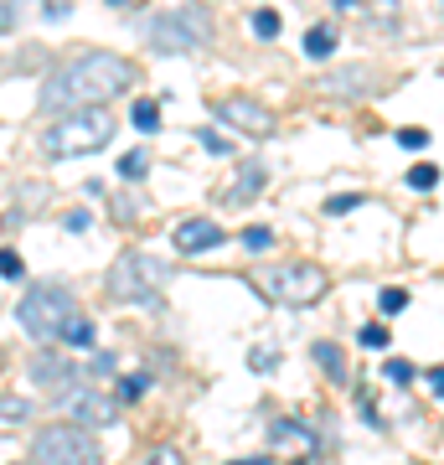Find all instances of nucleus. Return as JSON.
Segmentation results:
<instances>
[{
  "label": "nucleus",
  "mask_w": 444,
  "mask_h": 465,
  "mask_svg": "<svg viewBox=\"0 0 444 465\" xmlns=\"http://www.w3.org/2000/svg\"><path fill=\"white\" fill-rule=\"evenodd\" d=\"M295 434H305V424H295V419H280L274 424V440H295Z\"/></svg>",
  "instance_id": "nucleus-35"
},
{
  "label": "nucleus",
  "mask_w": 444,
  "mask_h": 465,
  "mask_svg": "<svg viewBox=\"0 0 444 465\" xmlns=\"http://www.w3.org/2000/svg\"><path fill=\"white\" fill-rule=\"evenodd\" d=\"M26 414H32L26 399H0V419H26Z\"/></svg>",
  "instance_id": "nucleus-31"
},
{
  "label": "nucleus",
  "mask_w": 444,
  "mask_h": 465,
  "mask_svg": "<svg viewBox=\"0 0 444 465\" xmlns=\"http://www.w3.org/2000/svg\"><path fill=\"white\" fill-rule=\"evenodd\" d=\"M150 171V150H130V155H119V176L124 182H145Z\"/></svg>",
  "instance_id": "nucleus-16"
},
{
  "label": "nucleus",
  "mask_w": 444,
  "mask_h": 465,
  "mask_svg": "<svg viewBox=\"0 0 444 465\" xmlns=\"http://www.w3.org/2000/svg\"><path fill=\"white\" fill-rule=\"evenodd\" d=\"M32 465H99V440L83 430V424H52V430H36Z\"/></svg>",
  "instance_id": "nucleus-6"
},
{
  "label": "nucleus",
  "mask_w": 444,
  "mask_h": 465,
  "mask_svg": "<svg viewBox=\"0 0 444 465\" xmlns=\"http://www.w3.org/2000/svg\"><path fill=\"white\" fill-rule=\"evenodd\" d=\"M336 5H341V11H346V5H357V0H336Z\"/></svg>",
  "instance_id": "nucleus-39"
},
{
  "label": "nucleus",
  "mask_w": 444,
  "mask_h": 465,
  "mask_svg": "<svg viewBox=\"0 0 444 465\" xmlns=\"http://www.w3.org/2000/svg\"><path fill=\"white\" fill-rule=\"evenodd\" d=\"M21 11H26V0H0V32H11L21 21Z\"/></svg>",
  "instance_id": "nucleus-28"
},
{
  "label": "nucleus",
  "mask_w": 444,
  "mask_h": 465,
  "mask_svg": "<svg viewBox=\"0 0 444 465\" xmlns=\"http://www.w3.org/2000/svg\"><path fill=\"white\" fill-rule=\"evenodd\" d=\"M336 52V32L331 26H311L305 32V57H331Z\"/></svg>",
  "instance_id": "nucleus-15"
},
{
  "label": "nucleus",
  "mask_w": 444,
  "mask_h": 465,
  "mask_svg": "<svg viewBox=\"0 0 444 465\" xmlns=\"http://www.w3.org/2000/svg\"><path fill=\"white\" fill-rule=\"evenodd\" d=\"M232 465H269V460H232Z\"/></svg>",
  "instance_id": "nucleus-38"
},
{
  "label": "nucleus",
  "mask_w": 444,
  "mask_h": 465,
  "mask_svg": "<svg viewBox=\"0 0 444 465\" xmlns=\"http://www.w3.org/2000/svg\"><path fill=\"white\" fill-rule=\"evenodd\" d=\"M295 465H305V460H295Z\"/></svg>",
  "instance_id": "nucleus-40"
},
{
  "label": "nucleus",
  "mask_w": 444,
  "mask_h": 465,
  "mask_svg": "<svg viewBox=\"0 0 444 465\" xmlns=\"http://www.w3.org/2000/svg\"><path fill=\"white\" fill-rule=\"evenodd\" d=\"M222 243V228L217 223H207V217H186L182 228H176V249L182 253H207Z\"/></svg>",
  "instance_id": "nucleus-11"
},
{
  "label": "nucleus",
  "mask_w": 444,
  "mask_h": 465,
  "mask_svg": "<svg viewBox=\"0 0 444 465\" xmlns=\"http://www.w3.org/2000/svg\"><path fill=\"white\" fill-rule=\"evenodd\" d=\"M388 378H393V382H413V362L393 357V362H388Z\"/></svg>",
  "instance_id": "nucleus-33"
},
{
  "label": "nucleus",
  "mask_w": 444,
  "mask_h": 465,
  "mask_svg": "<svg viewBox=\"0 0 444 465\" xmlns=\"http://www.w3.org/2000/svg\"><path fill=\"white\" fill-rule=\"evenodd\" d=\"M134 465H186V460H182V450H171V445H155L150 455H140Z\"/></svg>",
  "instance_id": "nucleus-22"
},
{
  "label": "nucleus",
  "mask_w": 444,
  "mask_h": 465,
  "mask_svg": "<svg viewBox=\"0 0 444 465\" xmlns=\"http://www.w3.org/2000/svg\"><path fill=\"white\" fill-rule=\"evenodd\" d=\"M321 88H326V94H367L372 78H367V73H331Z\"/></svg>",
  "instance_id": "nucleus-13"
},
{
  "label": "nucleus",
  "mask_w": 444,
  "mask_h": 465,
  "mask_svg": "<svg viewBox=\"0 0 444 465\" xmlns=\"http://www.w3.org/2000/svg\"><path fill=\"white\" fill-rule=\"evenodd\" d=\"M311 351H315V362L326 367V378H331V382H346V362H341V351L331 347V341H315Z\"/></svg>",
  "instance_id": "nucleus-14"
},
{
  "label": "nucleus",
  "mask_w": 444,
  "mask_h": 465,
  "mask_svg": "<svg viewBox=\"0 0 444 465\" xmlns=\"http://www.w3.org/2000/svg\"><path fill=\"white\" fill-rule=\"evenodd\" d=\"M150 52L161 57H182V52H197L212 42V16L202 5H171V11H155V16L140 26Z\"/></svg>",
  "instance_id": "nucleus-2"
},
{
  "label": "nucleus",
  "mask_w": 444,
  "mask_h": 465,
  "mask_svg": "<svg viewBox=\"0 0 444 465\" xmlns=\"http://www.w3.org/2000/svg\"><path fill=\"white\" fill-rule=\"evenodd\" d=\"M32 382H36V388H47L52 399L63 403L73 388L88 382V367H78L73 357H63V351H36V357H32Z\"/></svg>",
  "instance_id": "nucleus-8"
},
{
  "label": "nucleus",
  "mask_w": 444,
  "mask_h": 465,
  "mask_svg": "<svg viewBox=\"0 0 444 465\" xmlns=\"http://www.w3.org/2000/svg\"><path fill=\"white\" fill-rule=\"evenodd\" d=\"M388 5H393V0H388Z\"/></svg>",
  "instance_id": "nucleus-41"
},
{
  "label": "nucleus",
  "mask_w": 444,
  "mask_h": 465,
  "mask_svg": "<svg viewBox=\"0 0 444 465\" xmlns=\"http://www.w3.org/2000/svg\"><path fill=\"white\" fill-rule=\"evenodd\" d=\"M197 140H202V150H207V155H232V140H222L217 130H197Z\"/></svg>",
  "instance_id": "nucleus-25"
},
{
  "label": "nucleus",
  "mask_w": 444,
  "mask_h": 465,
  "mask_svg": "<svg viewBox=\"0 0 444 465\" xmlns=\"http://www.w3.org/2000/svg\"><path fill=\"white\" fill-rule=\"evenodd\" d=\"M263 290L280 300V305H315V300L331 290V274L321 264L295 259V264H274L269 269V274H263Z\"/></svg>",
  "instance_id": "nucleus-7"
},
{
  "label": "nucleus",
  "mask_w": 444,
  "mask_h": 465,
  "mask_svg": "<svg viewBox=\"0 0 444 465\" xmlns=\"http://www.w3.org/2000/svg\"><path fill=\"white\" fill-rule=\"evenodd\" d=\"M114 140V114L109 109H73V114H57L52 130L42 134V150L52 161H73V155H94Z\"/></svg>",
  "instance_id": "nucleus-3"
},
{
  "label": "nucleus",
  "mask_w": 444,
  "mask_h": 465,
  "mask_svg": "<svg viewBox=\"0 0 444 465\" xmlns=\"http://www.w3.org/2000/svg\"><path fill=\"white\" fill-rule=\"evenodd\" d=\"M212 114L222 119V124H232V130L253 134V140H263V134H274V109H263L259 99H243V94L212 99Z\"/></svg>",
  "instance_id": "nucleus-9"
},
{
  "label": "nucleus",
  "mask_w": 444,
  "mask_h": 465,
  "mask_svg": "<svg viewBox=\"0 0 444 465\" xmlns=\"http://www.w3.org/2000/svg\"><path fill=\"white\" fill-rule=\"evenodd\" d=\"M243 249H248V253L274 249V232H269V228H248V232H243Z\"/></svg>",
  "instance_id": "nucleus-26"
},
{
  "label": "nucleus",
  "mask_w": 444,
  "mask_h": 465,
  "mask_svg": "<svg viewBox=\"0 0 444 465\" xmlns=\"http://www.w3.org/2000/svg\"><path fill=\"white\" fill-rule=\"evenodd\" d=\"M393 140H398L403 150H424V145H429V130H413V124H409V130H398Z\"/></svg>",
  "instance_id": "nucleus-29"
},
{
  "label": "nucleus",
  "mask_w": 444,
  "mask_h": 465,
  "mask_svg": "<svg viewBox=\"0 0 444 465\" xmlns=\"http://www.w3.org/2000/svg\"><path fill=\"white\" fill-rule=\"evenodd\" d=\"M114 357H109V351H104V357H88V378H109V372H114Z\"/></svg>",
  "instance_id": "nucleus-32"
},
{
  "label": "nucleus",
  "mask_w": 444,
  "mask_h": 465,
  "mask_svg": "<svg viewBox=\"0 0 444 465\" xmlns=\"http://www.w3.org/2000/svg\"><path fill=\"white\" fill-rule=\"evenodd\" d=\"M274 362H280L274 351H253V357H248V367H253V372H274Z\"/></svg>",
  "instance_id": "nucleus-34"
},
{
  "label": "nucleus",
  "mask_w": 444,
  "mask_h": 465,
  "mask_svg": "<svg viewBox=\"0 0 444 465\" xmlns=\"http://www.w3.org/2000/svg\"><path fill=\"white\" fill-rule=\"evenodd\" d=\"M57 341H67V347H94V326H88L83 316H73L63 331H57Z\"/></svg>",
  "instance_id": "nucleus-17"
},
{
  "label": "nucleus",
  "mask_w": 444,
  "mask_h": 465,
  "mask_svg": "<svg viewBox=\"0 0 444 465\" xmlns=\"http://www.w3.org/2000/svg\"><path fill=\"white\" fill-rule=\"evenodd\" d=\"M73 316H78V305H73V290H67V284H57V280H36L32 290L21 295V305H16L21 331L42 336V341H57V331H63Z\"/></svg>",
  "instance_id": "nucleus-5"
},
{
  "label": "nucleus",
  "mask_w": 444,
  "mask_h": 465,
  "mask_svg": "<svg viewBox=\"0 0 444 465\" xmlns=\"http://www.w3.org/2000/svg\"><path fill=\"white\" fill-rule=\"evenodd\" d=\"M403 182H409L413 192H434V186H439V171H434V166H413Z\"/></svg>",
  "instance_id": "nucleus-21"
},
{
  "label": "nucleus",
  "mask_w": 444,
  "mask_h": 465,
  "mask_svg": "<svg viewBox=\"0 0 444 465\" xmlns=\"http://www.w3.org/2000/svg\"><path fill=\"white\" fill-rule=\"evenodd\" d=\"M150 393V372H130V378H119V403H140Z\"/></svg>",
  "instance_id": "nucleus-18"
},
{
  "label": "nucleus",
  "mask_w": 444,
  "mask_h": 465,
  "mask_svg": "<svg viewBox=\"0 0 444 465\" xmlns=\"http://www.w3.org/2000/svg\"><path fill=\"white\" fill-rule=\"evenodd\" d=\"M357 341H362L367 351H382V347H393V341H388V326H362V331H357Z\"/></svg>",
  "instance_id": "nucleus-23"
},
{
  "label": "nucleus",
  "mask_w": 444,
  "mask_h": 465,
  "mask_svg": "<svg viewBox=\"0 0 444 465\" xmlns=\"http://www.w3.org/2000/svg\"><path fill=\"white\" fill-rule=\"evenodd\" d=\"M63 223H67V232H83V228H88V213H67Z\"/></svg>",
  "instance_id": "nucleus-36"
},
{
  "label": "nucleus",
  "mask_w": 444,
  "mask_h": 465,
  "mask_svg": "<svg viewBox=\"0 0 444 465\" xmlns=\"http://www.w3.org/2000/svg\"><path fill=\"white\" fill-rule=\"evenodd\" d=\"M21 274H26V264H21V253L0 249V280H21Z\"/></svg>",
  "instance_id": "nucleus-27"
},
{
  "label": "nucleus",
  "mask_w": 444,
  "mask_h": 465,
  "mask_svg": "<svg viewBox=\"0 0 444 465\" xmlns=\"http://www.w3.org/2000/svg\"><path fill=\"white\" fill-rule=\"evenodd\" d=\"M134 130H161V104H155V99H140V104H134Z\"/></svg>",
  "instance_id": "nucleus-20"
},
{
  "label": "nucleus",
  "mask_w": 444,
  "mask_h": 465,
  "mask_svg": "<svg viewBox=\"0 0 444 465\" xmlns=\"http://www.w3.org/2000/svg\"><path fill=\"white\" fill-rule=\"evenodd\" d=\"M429 388H434V399H444V367H434V372H429Z\"/></svg>",
  "instance_id": "nucleus-37"
},
{
  "label": "nucleus",
  "mask_w": 444,
  "mask_h": 465,
  "mask_svg": "<svg viewBox=\"0 0 444 465\" xmlns=\"http://www.w3.org/2000/svg\"><path fill=\"white\" fill-rule=\"evenodd\" d=\"M357 207H362V197H357V192H346V197H331V202H326V213H331V217L357 213Z\"/></svg>",
  "instance_id": "nucleus-30"
},
{
  "label": "nucleus",
  "mask_w": 444,
  "mask_h": 465,
  "mask_svg": "<svg viewBox=\"0 0 444 465\" xmlns=\"http://www.w3.org/2000/svg\"><path fill=\"white\" fill-rule=\"evenodd\" d=\"M171 280V264L150 259V253H119L109 274H104V290L119 305H145V311H161V290Z\"/></svg>",
  "instance_id": "nucleus-4"
},
{
  "label": "nucleus",
  "mask_w": 444,
  "mask_h": 465,
  "mask_svg": "<svg viewBox=\"0 0 444 465\" xmlns=\"http://www.w3.org/2000/svg\"><path fill=\"white\" fill-rule=\"evenodd\" d=\"M263 182H269L263 161H243V171H238V186H228V192H222V207H243V202H253V197L263 192Z\"/></svg>",
  "instance_id": "nucleus-12"
},
{
  "label": "nucleus",
  "mask_w": 444,
  "mask_h": 465,
  "mask_svg": "<svg viewBox=\"0 0 444 465\" xmlns=\"http://www.w3.org/2000/svg\"><path fill=\"white\" fill-rule=\"evenodd\" d=\"M248 26H253V36H259V42H274V36H280V11H269V5H263V11H253V21H248Z\"/></svg>",
  "instance_id": "nucleus-19"
},
{
  "label": "nucleus",
  "mask_w": 444,
  "mask_h": 465,
  "mask_svg": "<svg viewBox=\"0 0 444 465\" xmlns=\"http://www.w3.org/2000/svg\"><path fill=\"white\" fill-rule=\"evenodd\" d=\"M63 409H73V419H78L83 430H109V424L119 419V399H109L104 388H88V382L67 393Z\"/></svg>",
  "instance_id": "nucleus-10"
},
{
  "label": "nucleus",
  "mask_w": 444,
  "mask_h": 465,
  "mask_svg": "<svg viewBox=\"0 0 444 465\" xmlns=\"http://www.w3.org/2000/svg\"><path fill=\"white\" fill-rule=\"evenodd\" d=\"M378 305H382V316H398V311H409V290H382Z\"/></svg>",
  "instance_id": "nucleus-24"
},
{
  "label": "nucleus",
  "mask_w": 444,
  "mask_h": 465,
  "mask_svg": "<svg viewBox=\"0 0 444 465\" xmlns=\"http://www.w3.org/2000/svg\"><path fill=\"white\" fill-rule=\"evenodd\" d=\"M134 84V63L119 52H78L42 84L36 109L42 114H73V109H104Z\"/></svg>",
  "instance_id": "nucleus-1"
}]
</instances>
